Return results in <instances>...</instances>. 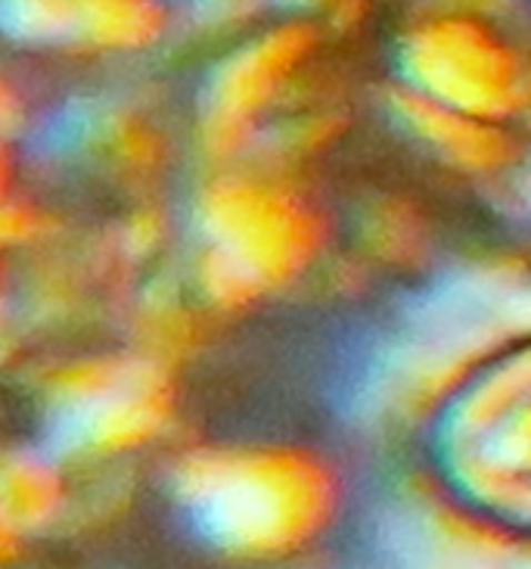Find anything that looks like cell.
Instances as JSON below:
<instances>
[{
	"mask_svg": "<svg viewBox=\"0 0 531 569\" xmlns=\"http://www.w3.org/2000/svg\"><path fill=\"white\" fill-rule=\"evenodd\" d=\"M168 495L202 539L233 557H283L323 532L339 473L292 442H197L166 470Z\"/></svg>",
	"mask_w": 531,
	"mask_h": 569,
	"instance_id": "6da1fadb",
	"label": "cell"
},
{
	"mask_svg": "<svg viewBox=\"0 0 531 569\" xmlns=\"http://www.w3.org/2000/svg\"><path fill=\"white\" fill-rule=\"evenodd\" d=\"M41 442L76 467H116L174 427L171 370L134 349L81 352L34 377Z\"/></svg>",
	"mask_w": 531,
	"mask_h": 569,
	"instance_id": "7a4b0ae2",
	"label": "cell"
},
{
	"mask_svg": "<svg viewBox=\"0 0 531 569\" xmlns=\"http://www.w3.org/2000/svg\"><path fill=\"white\" fill-rule=\"evenodd\" d=\"M190 247L271 296L327 262V218L287 171L252 162L209 169L187 202Z\"/></svg>",
	"mask_w": 531,
	"mask_h": 569,
	"instance_id": "3957f363",
	"label": "cell"
},
{
	"mask_svg": "<svg viewBox=\"0 0 531 569\" xmlns=\"http://www.w3.org/2000/svg\"><path fill=\"white\" fill-rule=\"evenodd\" d=\"M401 84L485 122L522 112L525 53L475 13L425 16L398 41Z\"/></svg>",
	"mask_w": 531,
	"mask_h": 569,
	"instance_id": "277c9868",
	"label": "cell"
},
{
	"mask_svg": "<svg viewBox=\"0 0 531 569\" xmlns=\"http://www.w3.org/2000/svg\"><path fill=\"white\" fill-rule=\"evenodd\" d=\"M318 44V26L292 19L233 47L214 66L197 107V153L206 171L249 162L273 107L295 84Z\"/></svg>",
	"mask_w": 531,
	"mask_h": 569,
	"instance_id": "5b68a950",
	"label": "cell"
},
{
	"mask_svg": "<svg viewBox=\"0 0 531 569\" xmlns=\"http://www.w3.org/2000/svg\"><path fill=\"white\" fill-rule=\"evenodd\" d=\"M3 29L31 47L140 53L168 31L159 0H3Z\"/></svg>",
	"mask_w": 531,
	"mask_h": 569,
	"instance_id": "8992f818",
	"label": "cell"
},
{
	"mask_svg": "<svg viewBox=\"0 0 531 569\" xmlns=\"http://www.w3.org/2000/svg\"><path fill=\"white\" fill-rule=\"evenodd\" d=\"M389 119L441 169L463 174L475 184L498 187L510 178L525 156V147L501 122H485L451 107H441L423 93L395 84L385 93Z\"/></svg>",
	"mask_w": 531,
	"mask_h": 569,
	"instance_id": "52a82bcc",
	"label": "cell"
},
{
	"mask_svg": "<svg viewBox=\"0 0 531 569\" xmlns=\"http://www.w3.org/2000/svg\"><path fill=\"white\" fill-rule=\"evenodd\" d=\"M62 147L109 184L143 190L156 184L171 159L162 124L128 100H91L62 124Z\"/></svg>",
	"mask_w": 531,
	"mask_h": 569,
	"instance_id": "ba28073f",
	"label": "cell"
},
{
	"mask_svg": "<svg viewBox=\"0 0 531 569\" xmlns=\"http://www.w3.org/2000/svg\"><path fill=\"white\" fill-rule=\"evenodd\" d=\"M209 318L212 315L199 306L187 280H171L168 274H152L122 306L128 349L147 355L168 370L197 352Z\"/></svg>",
	"mask_w": 531,
	"mask_h": 569,
	"instance_id": "9c48e42d",
	"label": "cell"
},
{
	"mask_svg": "<svg viewBox=\"0 0 531 569\" xmlns=\"http://www.w3.org/2000/svg\"><path fill=\"white\" fill-rule=\"evenodd\" d=\"M69 463L57 458L44 442L7 448L3 458V508L10 523L22 529L60 520L76 501V489L69 479Z\"/></svg>",
	"mask_w": 531,
	"mask_h": 569,
	"instance_id": "30bf717a",
	"label": "cell"
},
{
	"mask_svg": "<svg viewBox=\"0 0 531 569\" xmlns=\"http://www.w3.org/2000/svg\"><path fill=\"white\" fill-rule=\"evenodd\" d=\"M354 240L364 264L389 271H420L435 249L432 224L425 212L408 197L382 193L367 200L358 212Z\"/></svg>",
	"mask_w": 531,
	"mask_h": 569,
	"instance_id": "8fae6325",
	"label": "cell"
},
{
	"mask_svg": "<svg viewBox=\"0 0 531 569\" xmlns=\"http://www.w3.org/2000/svg\"><path fill=\"white\" fill-rule=\"evenodd\" d=\"M168 237H171V221L166 209H159L156 202H137L128 216L119 218L103 233V243L128 271H134L140 264H152L166 252Z\"/></svg>",
	"mask_w": 531,
	"mask_h": 569,
	"instance_id": "7c38bea8",
	"label": "cell"
},
{
	"mask_svg": "<svg viewBox=\"0 0 531 569\" xmlns=\"http://www.w3.org/2000/svg\"><path fill=\"white\" fill-rule=\"evenodd\" d=\"M3 240H7V247L41 252V249L62 243V228L57 216L47 212L44 206H38L29 197L16 200L13 193H7V202H3Z\"/></svg>",
	"mask_w": 531,
	"mask_h": 569,
	"instance_id": "4fadbf2b",
	"label": "cell"
},
{
	"mask_svg": "<svg viewBox=\"0 0 531 569\" xmlns=\"http://www.w3.org/2000/svg\"><path fill=\"white\" fill-rule=\"evenodd\" d=\"M268 3H283L292 10H327L330 0H193V13L209 29H230L259 13Z\"/></svg>",
	"mask_w": 531,
	"mask_h": 569,
	"instance_id": "5bb4252c",
	"label": "cell"
},
{
	"mask_svg": "<svg viewBox=\"0 0 531 569\" xmlns=\"http://www.w3.org/2000/svg\"><path fill=\"white\" fill-rule=\"evenodd\" d=\"M498 193L501 212L510 218H519L522 224H531V150H525L522 162L510 178H503L501 184L491 187Z\"/></svg>",
	"mask_w": 531,
	"mask_h": 569,
	"instance_id": "9a60e30c",
	"label": "cell"
},
{
	"mask_svg": "<svg viewBox=\"0 0 531 569\" xmlns=\"http://www.w3.org/2000/svg\"><path fill=\"white\" fill-rule=\"evenodd\" d=\"M367 10V0H330L327 7V19L333 22L335 29H351L361 22V16Z\"/></svg>",
	"mask_w": 531,
	"mask_h": 569,
	"instance_id": "2e32d148",
	"label": "cell"
},
{
	"mask_svg": "<svg viewBox=\"0 0 531 569\" xmlns=\"http://www.w3.org/2000/svg\"><path fill=\"white\" fill-rule=\"evenodd\" d=\"M519 119L531 124V50L525 53V88H522V112H519Z\"/></svg>",
	"mask_w": 531,
	"mask_h": 569,
	"instance_id": "e0dca14e",
	"label": "cell"
},
{
	"mask_svg": "<svg viewBox=\"0 0 531 569\" xmlns=\"http://www.w3.org/2000/svg\"><path fill=\"white\" fill-rule=\"evenodd\" d=\"M457 3H463V7H475V10H503L507 3H513V0H457Z\"/></svg>",
	"mask_w": 531,
	"mask_h": 569,
	"instance_id": "ac0fdd59",
	"label": "cell"
}]
</instances>
